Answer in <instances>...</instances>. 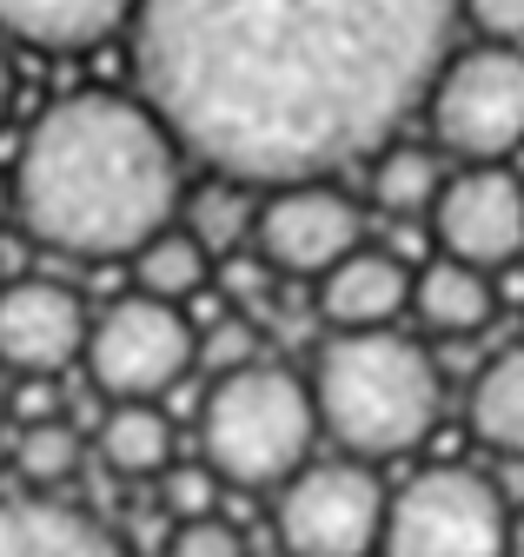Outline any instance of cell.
I'll return each mask as SVG.
<instances>
[{
  "mask_svg": "<svg viewBox=\"0 0 524 557\" xmlns=\"http://www.w3.org/2000/svg\"><path fill=\"white\" fill-rule=\"evenodd\" d=\"M458 14L465 0H140L134 74L207 173L325 180L432 100Z\"/></svg>",
  "mask_w": 524,
  "mask_h": 557,
  "instance_id": "cell-1",
  "label": "cell"
},
{
  "mask_svg": "<svg viewBox=\"0 0 524 557\" xmlns=\"http://www.w3.org/2000/svg\"><path fill=\"white\" fill-rule=\"evenodd\" d=\"M179 139L153 100L67 94L53 100L14 166L27 239L67 259H134L179 213Z\"/></svg>",
  "mask_w": 524,
  "mask_h": 557,
  "instance_id": "cell-2",
  "label": "cell"
},
{
  "mask_svg": "<svg viewBox=\"0 0 524 557\" xmlns=\"http://www.w3.org/2000/svg\"><path fill=\"white\" fill-rule=\"evenodd\" d=\"M319 425L359 458H399L432 438L438 425V366L425 345L399 338L391 325H352L312 359Z\"/></svg>",
  "mask_w": 524,
  "mask_h": 557,
  "instance_id": "cell-3",
  "label": "cell"
},
{
  "mask_svg": "<svg viewBox=\"0 0 524 557\" xmlns=\"http://www.w3.org/2000/svg\"><path fill=\"white\" fill-rule=\"evenodd\" d=\"M319 432V398L279 366H239L220 372L200 405V458L233 492H266L305 471Z\"/></svg>",
  "mask_w": 524,
  "mask_h": 557,
  "instance_id": "cell-4",
  "label": "cell"
},
{
  "mask_svg": "<svg viewBox=\"0 0 524 557\" xmlns=\"http://www.w3.org/2000/svg\"><path fill=\"white\" fill-rule=\"evenodd\" d=\"M385 557H511V511L472 465L419 471L385 511Z\"/></svg>",
  "mask_w": 524,
  "mask_h": 557,
  "instance_id": "cell-5",
  "label": "cell"
},
{
  "mask_svg": "<svg viewBox=\"0 0 524 557\" xmlns=\"http://www.w3.org/2000/svg\"><path fill=\"white\" fill-rule=\"evenodd\" d=\"M425 120L451 160L465 166L511 160L524 147V53L511 40H491V47L445 60V74L425 100Z\"/></svg>",
  "mask_w": 524,
  "mask_h": 557,
  "instance_id": "cell-6",
  "label": "cell"
},
{
  "mask_svg": "<svg viewBox=\"0 0 524 557\" xmlns=\"http://www.w3.org/2000/svg\"><path fill=\"white\" fill-rule=\"evenodd\" d=\"M200 366V332L186 325L179 299H113L87 332V379L107 398H160Z\"/></svg>",
  "mask_w": 524,
  "mask_h": 557,
  "instance_id": "cell-7",
  "label": "cell"
},
{
  "mask_svg": "<svg viewBox=\"0 0 524 557\" xmlns=\"http://www.w3.org/2000/svg\"><path fill=\"white\" fill-rule=\"evenodd\" d=\"M385 484L359 458L305 465L299 478H286L279 544L292 557H372V544H385Z\"/></svg>",
  "mask_w": 524,
  "mask_h": 557,
  "instance_id": "cell-8",
  "label": "cell"
},
{
  "mask_svg": "<svg viewBox=\"0 0 524 557\" xmlns=\"http://www.w3.org/2000/svg\"><path fill=\"white\" fill-rule=\"evenodd\" d=\"M365 246V213L325 180H286L273 199H259L252 252H266L273 272L286 278H325L346 252Z\"/></svg>",
  "mask_w": 524,
  "mask_h": 557,
  "instance_id": "cell-9",
  "label": "cell"
},
{
  "mask_svg": "<svg viewBox=\"0 0 524 557\" xmlns=\"http://www.w3.org/2000/svg\"><path fill=\"white\" fill-rule=\"evenodd\" d=\"M438 246L451 259H472L485 272H511L524 259V186L504 173V160L491 166H465L458 180H445L438 206H432Z\"/></svg>",
  "mask_w": 524,
  "mask_h": 557,
  "instance_id": "cell-10",
  "label": "cell"
},
{
  "mask_svg": "<svg viewBox=\"0 0 524 557\" xmlns=\"http://www.w3.org/2000/svg\"><path fill=\"white\" fill-rule=\"evenodd\" d=\"M87 306L74 286H60V278H8L0 286V366L21 372V379H60L74 359H87Z\"/></svg>",
  "mask_w": 524,
  "mask_h": 557,
  "instance_id": "cell-11",
  "label": "cell"
},
{
  "mask_svg": "<svg viewBox=\"0 0 524 557\" xmlns=\"http://www.w3.org/2000/svg\"><path fill=\"white\" fill-rule=\"evenodd\" d=\"M412 286H419V272L399 259V252H346L333 272L319 278V312L333 319L339 332L352 325H391L406 306H412Z\"/></svg>",
  "mask_w": 524,
  "mask_h": 557,
  "instance_id": "cell-12",
  "label": "cell"
},
{
  "mask_svg": "<svg viewBox=\"0 0 524 557\" xmlns=\"http://www.w3.org/2000/svg\"><path fill=\"white\" fill-rule=\"evenodd\" d=\"M140 0H0V34L34 53H93L107 34L134 27Z\"/></svg>",
  "mask_w": 524,
  "mask_h": 557,
  "instance_id": "cell-13",
  "label": "cell"
},
{
  "mask_svg": "<svg viewBox=\"0 0 524 557\" xmlns=\"http://www.w3.org/2000/svg\"><path fill=\"white\" fill-rule=\"evenodd\" d=\"M0 557H126V544L53 498H0Z\"/></svg>",
  "mask_w": 524,
  "mask_h": 557,
  "instance_id": "cell-14",
  "label": "cell"
},
{
  "mask_svg": "<svg viewBox=\"0 0 524 557\" xmlns=\"http://www.w3.org/2000/svg\"><path fill=\"white\" fill-rule=\"evenodd\" d=\"M412 312H419V325L438 332V338H472V332H485L491 312H498V278H491L485 265H472V259H451V252H445L438 265L419 272Z\"/></svg>",
  "mask_w": 524,
  "mask_h": 557,
  "instance_id": "cell-15",
  "label": "cell"
},
{
  "mask_svg": "<svg viewBox=\"0 0 524 557\" xmlns=\"http://www.w3.org/2000/svg\"><path fill=\"white\" fill-rule=\"evenodd\" d=\"M465 425H472L478 445H491L504 458H524V345H504L498 359H485L472 372Z\"/></svg>",
  "mask_w": 524,
  "mask_h": 557,
  "instance_id": "cell-16",
  "label": "cell"
},
{
  "mask_svg": "<svg viewBox=\"0 0 524 557\" xmlns=\"http://www.w3.org/2000/svg\"><path fill=\"white\" fill-rule=\"evenodd\" d=\"M93 451H100V465L120 471V478H160V471L173 465V425H166L147 398H120V405L100 418Z\"/></svg>",
  "mask_w": 524,
  "mask_h": 557,
  "instance_id": "cell-17",
  "label": "cell"
},
{
  "mask_svg": "<svg viewBox=\"0 0 524 557\" xmlns=\"http://www.w3.org/2000/svg\"><path fill=\"white\" fill-rule=\"evenodd\" d=\"M179 226L200 239L207 252H220V259H233V252H246L252 246V226H259V206H252V193H246V180H226V173H213L200 193H192L186 206H179Z\"/></svg>",
  "mask_w": 524,
  "mask_h": 557,
  "instance_id": "cell-18",
  "label": "cell"
},
{
  "mask_svg": "<svg viewBox=\"0 0 524 557\" xmlns=\"http://www.w3.org/2000/svg\"><path fill=\"white\" fill-rule=\"evenodd\" d=\"M438 193H445V173H438V160L425 147H406L399 139V147H385L372 160V199L391 220H432Z\"/></svg>",
  "mask_w": 524,
  "mask_h": 557,
  "instance_id": "cell-19",
  "label": "cell"
},
{
  "mask_svg": "<svg viewBox=\"0 0 524 557\" xmlns=\"http://www.w3.org/2000/svg\"><path fill=\"white\" fill-rule=\"evenodd\" d=\"M134 286L153 293V299H192V293L207 286V246L192 239L186 226L153 233V239L134 252Z\"/></svg>",
  "mask_w": 524,
  "mask_h": 557,
  "instance_id": "cell-20",
  "label": "cell"
},
{
  "mask_svg": "<svg viewBox=\"0 0 524 557\" xmlns=\"http://www.w3.org/2000/svg\"><path fill=\"white\" fill-rule=\"evenodd\" d=\"M80 432L67 425V418H40V425H21L14 438V471L34 484V492H60V484H74L80 478Z\"/></svg>",
  "mask_w": 524,
  "mask_h": 557,
  "instance_id": "cell-21",
  "label": "cell"
},
{
  "mask_svg": "<svg viewBox=\"0 0 524 557\" xmlns=\"http://www.w3.org/2000/svg\"><path fill=\"white\" fill-rule=\"evenodd\" d=\"M220 471L200 458V465H166L160 471V511L166 518H213L220 511Z\"/></svg>",
  "mask_w": 524,
  "mask_h": 557,
  "instance_id": "cell-22",
  "label": "cell"
},
{
  "mask_svg": "<svg viewBox=\"0 0 524 557\" xmlns=\"http://www.w3.org/2000/svg\"><path fill=\"white\" fill-rule=\"evenodd\" d=\"M259 352H266V332H259L252 319H239V312H220V319L207 325V338H200V359H207L213 372L259 366Z\"/></svg>",
  "mask_w": 524,
  "mask_h": 557,
  "instance_id": "cell-23",
  "label": "cell"
},
{
  "mask_svg": "<svg viewBox=\"0 0 524 557\" xmlns=\"http://www.w3.org/2000/svg\"><path fill=\"white\" fill-rule=\"evenodd\" d=\"M166 557H246V537L213 511V518H179V531L166 537Z\"/></svg>",
  "mask_w": 524,
  "mask_h": 557,
  "instance_id": "cell-24",
  "label": "cell"
},
{
  "mask_svg": "<svg viewBox=\"0 0 524 557\" xmlns=\"http://www.w3.org/2000/svg\"><path fill=\"white\" fill-rule=\"evenodd\" d=\"M465 21L491 40H524V0H465Z\"/></svg>",
  "mask_w": 524,
  "mask_h": 557,
  "instance_id": "cell-25",
  "label": "cell"
},
{
  "mask_svg": "<svg viewBox=\"0 0 524 557\" xmlns=\"http://www.w3.org/2000/svg\"><path fill=\"white\" fill-rule=\"evenodd\" d=\"M8 411L21 418V425H40V418H60V385L40 372V379H21V392L8 398Z\"/></svg>",
  "mask_w": 524,
  "mask_h": 557,
  "instance_id": "cell-26",
  "label": "cell"
},
{
  "mask_svg": "<svg viewBox=\"0 0 524 557\" xmlns=\"http://www.w3.org/2000/svg\"><path fill=\"white\" fill-rule=\"evenodd\" d=\"M8 100H14V66H8V47H0V120H8Z\"/></svg>",
  "mask_w": 524,
  "mask_h": 557,
  "instance_id": "cell-27",
  "label": "cell"
},
{
  "mask_svg": "<svg viewBox=\"0 0 524 557\" xmlns=\"http://www.w3.org/2000/svg\"><path fill=\"white\" fill-rule=\"evenodd\" d=\"M511 557H524V511L511 518Z\"/></svg>",
  "mask_w": 524,
  "mask_h": 557,
  "instance_id": "cell-28",
  "label": "cell"
},
{
  "mask_svg": "<svg viewBox=\"0 0 524 557\" xmlns=\"http://www.w3.org/2000/svg\"><path fill=\"white\" fill-rule=\"evenodd\" d=\"M8 206H14V186H8V180H0V220H8Z\"/></svg>",
  "mask_w": 524,
  "mask_h": 557,
  "instance_id": "cell-29",
  "label": "cell"
},
{
  "mask_svg": "<svg viewBox=\"0 0 524 557\" xmlns=\"http://www.w3.org/2000/svg\"><path fill=\"white\" fill-rule=\"evenodd\" d=\"M8 398H14V392H8V366H0V411H8Z\"/></svg>",
  "mask_w": 524,
  "mask_h": 557,
  "instance_id": "cell-30",
  "label": "cell"
}]
</instances>
